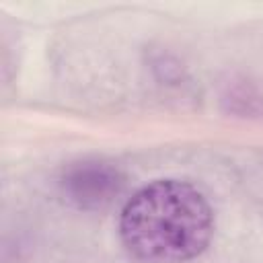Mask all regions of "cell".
I'll return each instance as SVG.
<instances>
[{"mask_svg":"<svg viewBox=\"0 0 263 263\" xmlns=\"http://www.w3.org/2000/svg\"><path fill=\"white\" fill-rule=\"evenodd\" d=\"M119 234L125 249L144 263H185L210 245L214 212L195 185L158 179L125 201Z\"/></svg>","mask_w":263,"mask_h":263,"instance_id":"1","label":"cell"},{"mask_svg":"<svg viewBox=\"0 0 263 263\" xmlns=\"http://www.w3.org/2000/svg\"><path fill=\"white\" fill-rule=\"evenodd\" d=\"M121 189L123 175L107 162H76L62 177L66 199L80 210H103L121 193Z\"/></svg>","mask_w":263,"mask_h":263,"instance_id":"2","label":"cell"}]
</instances>
